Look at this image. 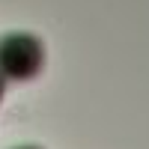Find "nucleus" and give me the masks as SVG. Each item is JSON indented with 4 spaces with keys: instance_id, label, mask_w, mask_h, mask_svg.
<instances>
[{
    "instance_id": "obj_1",
    "label": "nucleus",
    "mask_w": 149,
    "mask_h": 149,
    "mask_svg": "<svg viewBox=\"0 0 149 149\" xmlns=\"http://www.w3.org/2000/svg\"><path fill=\"white\" fill-rule=\"evenodd\" d=\"M45 48L30 33H9L0 39V78L3 81H33L42 72Z\"/></svg>"
},
{
    "instance_id": "obj_2",
    "label": "nucleus",
    "mask_w": 149,
    "mask_h": 149,
    "mask_svg": "<svg viewBox=\"0 0 149 149\" xmlns=\"http://www.w3.org/2000/svg\"><path fill=\"white\" fill-rule=\"evenodd\" d=\"M18 149H39V146H18Z\"/></svg>"
},
{
    "instance_id": "obj_3",
    "label": "nucleus",
    "mask_w": 149,
    "mask_h": 149,
    "mask_svg": "<svg viewBox=\"0 0 149 149\" xmlns=\"http://www.w3.org/2000/svg\"><path fill=\"white\" fill-rule=\"evenodd\" d=\"M0 93H3V78H0Z\"/></svg>"
}]
</instances>
